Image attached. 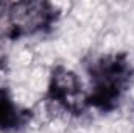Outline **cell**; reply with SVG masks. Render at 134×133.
Wrapping results in <instances>:
<instances>
[{"mask_svg":"<svg viewBox=\"0 0 134 133\" xmlns=\"http://www.w3.org/2000/svg\"><path fill=\"white\" fill-rule=\"evenodd\" d=\"M2 8H3V3H0V11H2ZM2 14V13H0Z\"/></svg>","mask_w":134,"mask_h":133,"instance_id":"5b68a950","label":"cell"},{"mask_svg":"<svg viewBox=\"0 0 134 133\" xmlns=\"http://www.w3.org/2000/svg\"><path fill=\"white\" fill-rule=\"evenodd\" d=\"M87 72L91 78L87 105L101 111L114 110L133 77L128 58L120 53L101 55L89 64Z\"/></svg>","mask_w":134,"mask_h":133,"instance_id":"6da1fadb","label":"cell"},{"mask_svg":"<svg viewBox=\"0 0 134 133\" xmlns=\"http://www.w3.org/2000/svg\"><path fill=\"white\" fill-rule=\"evenodd\" d=\"M5 25L2 39H19L47 30L56 19V9L48 2H16L5 5Z\"/></svg>","mask_w":134,"mask_h":133,"instance_id":"7a4b0ae2","label":"cell"},{"mask_svg":"<svg viewBox=\"0 0 134 133\" xmlns=\"http://www.w3.org/2000/svg\"><path fill=\"white\" fill-rule=\"evenodd\" d=\"M22 122H24V114L19 111L8 91L0 88V130L2 132L16 130Z\"/></svg>","mask_w":134,"mask_h":133,"instance_id":"277c9868","label":"cell"},{"mask_svg":"<svg viewBox=\"0 0 134 133\" xmlns=\"http://www.w3.org/2000/svg\"><path fill=\"white\" fill-rule=\"evenodd\" d=\"M48 97L72 114H81L87 106V93L83 89V83L78 75L63 66L53 69Z\"/></svg>","mask_w":134,"mask_h":133,"instance_id":"3957f363","label":"cell"}]
</instances>
